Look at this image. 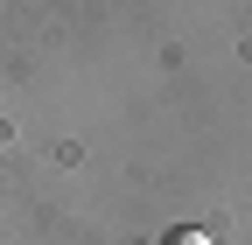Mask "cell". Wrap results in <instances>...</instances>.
I'll return each instance as SVG.
<instances>
[{
	"instance_id": "obj_1",
	"label": "cell",
	"mask_w": 252,
	"mask_h": 245,
	"mask_svg": "<svg viewBox=\"0 0 252 245\" xmlns=\"http://www.w3.org/2000/svg\"><path fill=\"white\" fill-rule=\"evenodd\" d=\"M161 245H210V238H203V231H168Z\"/></svg>"
},
{
	"instance_id": "obj_2",
	"label": "cell",
	"mask_w": 252,
	"mask_h": 245,
	"mask_svg": "<svg viewBox=\"0 0 252 245\" xmlns=\"http://www.w3.org/2000/svg\"><path fill=\"white\" fill-rule=\"evenodd\" d=\"M140 245H154V238H140Z\"/></svg>"
}]
</instances>
